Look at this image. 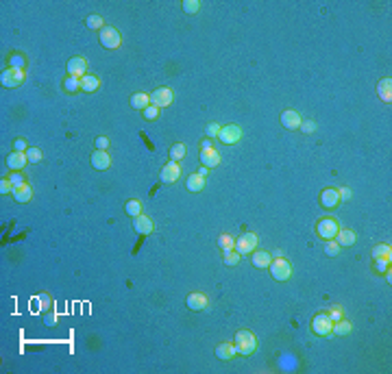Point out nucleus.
<instances>
[{"label": "nucleus", "mask_w": 392, "mask_h": 374, "mask_svg": "<svg viewBox=\"0 0 392 374\" xmlns=\"http://www.w3.org/2000/svg\"><path fill=\"white\" fill-rule=\"evenodd\" d=\"M240 259H242V255L235 248L222 250V261H225V265H237V263H240Z\"/></svg>", "instance_id": "30"}, {"label": "nucleus", "mask_w": 392, "mask_h": 374, "mask_svg": "<svg viewBox=\"0 0 392 374\" xmlns=\"http://www.w3.org/2000/svg\"><path fill=\"white\" fill-rule=\"evenodd\" d=\"M85 24L90 26L92 31H100V29H105V22H102V18H100V16H96V13H92V16L87 18Z\"/></svg>", "instance_id": "35"}, {"label": "nucleus", "mask_w": 392, "mask_h": 374, "mask_svg": "<svg viewBox=\"0 0 392 374\" xmlns=\"http://www.w3.org/2000/svg\"><path fill=\"white\" fill-rule=\"evenodd\" d=\"M13 150H18V152H26V150H29V146H26L24 139H16V142H13Z\"/></svg>", "instance_id": "46"}, {"label": "nucleus", "mask_w": 392, "mask_h": 374, "mask_svg": "<svg viewBox=\"0 0 392 374\" xmlns=\"http://www.w3.org/2000/svg\"><path fill=\"white\" fill-rule=\"evenodd\" d=\"M13 198L18 200V203H29L33 198V189L29 183H22V185H16L13 187Z\"/></svg>", "instance_id": "21"}, {"label": "nucleus", "mask_w": 392, "mask_h": 374, "mask_svg": "<svg viewBox=\"0 0 392 374\" xmlns=\"http://www.w3.org/2000/svg\"><path fill=\"white\" fill-rule=\"evenodd\" d=\"M375 270L377 272H381V274H386L390 270V261H386V259H375Z\"/></svg>", "instance_id": "41"}, {"label": "nucleus", "mask_w": 392, "mask_h": 374, "mask_svg": "<svg viewBox=\"0 0 392 374\" xmlns=\"http://www.w3.org/2000/svg\"><path fill=\"white\" fill-rule=\"evenodd\" d=\"M181 172H183L181 163H176V161H168L166 166L161 168L159 179H161V183H176V181H179V176H181Z\"/></svg>", "instance_id": "9"}, {"label": "nucleus", "mask_w": 392, "mask_h": 374, "mask_svg": "<svg viewBox=\"0 0 392 374\" xmlns=\"http://www.w3.org/2000/svg\"><path fill=\"white\" fill-rule=\"evenodd\" d=\"M331 329H333V322H331L329 313H318L312 318V333L314 335L327 337V335H331Z\"/></svg>", "instance_id": "5"}, {"label": "nucleus", "mask_w": 392, "mask_h": 374, "mask_svg": "<svg viewBox=\"0 0 392 374\" xmlns=\"http://www.w3.org/2000/svg\"><path fill=\"white\" fill-rule=\"evenodd\" d=\"M185 152H188L185 144H172V148H170V161H176V163H179L181 159L185 157Z\"/></svg>", "instance_id": "31"}, {"label": "nucleus", "mask_w": 392, "mask_h": 374, "mask_svg": "<svg viewBox=\"0 0 392 374\" xmlns=\"http://www.w3.org/2000/svg\"><path fill=\"white\" fill-rule=\"evenodd\" d=\"M90 161H92V168L98 170V172H105V170H109L111 168L109 150H94L92 152V157H90Z\"/></svg>", "instance_id": "11"}, {"label": "nucleus", "mask_w": 392, "mask_h": 374, "mask_svg": "<svg viewBox=\"0 0 392 374\" xmlns=\"http://www.w3.org/2000/svg\"><path fill=\"white\" fill-rule=\"evenodd\" d=\"M340 248H342V246H340L335 240H327L325 242V255L327 257H338L340 255Z\"/></svg>", "instance_id": "34"}, {"label": "nucleus", "mask_w": 392, "mask_h": 374, "mask_svg": "<svg viewBox=\"0 0 392 374\" xmlns=\"http://www.w3.org/2000/svg\"><path fill=\"white\" fill-rule=\"evenodd\" d=\"M329 318H331V322L342 320V309H340V307H333V309L329 311Z\"/></svg>", "instance_id": "47"}, {"label": "nucleus", "mask_w": 392, "mask_h": 374, "mask_svg": "<svg viewBox=\"0 0 392 374\" xmlns=\"http://www.w3.org/2000/svg\"><path fill=\"white\" fill-rule=\"evenodd\" d=\"M46 324H48V326L57 324V316H55V313H48V316H46Z\"/></svg>", "instance_id": "49"}, {"label": "nucleus", "mask_w": 392, "mask_h": 374, "mask_svg": "<svg viewBox=\"0 0 392 374\" xmlns=\"http://www.w3.org/2000/svg\"><path fill=\"white\" fill-rule=\"evenodd\" d=\"M13 187L16 185H13L9 179H2L0 181V194H13Z\"/></svg>", "instance_id": "43"}, {"label": "nucleus", "mask_w": 392, "mask_h": 374, "mask_svg": "<svg viewBox=\"0 0 392 374\" xmlns=\"http://www.w3.org/2000/svg\"><path fill=\"white\" fill-rule=\"evenodd\" d=\"M107 148H109V139L102 137V135L96 137V150H107Z\"/></svg>", "instance_id": "45"}, {"label": "nucleus", "mask_w": 392, "mask_h": 374, "mask_svg": "<svg viewBox=\"0 0 392 374\" xmlns=\"http://www.w3.org/2000/svg\"><path fill=\"white\" fill-rule=\"evenodd\" d=\"M207 172H209V168H205V166H203V168H200V170H198V174L205 179V176H207Z\"/></svg>", "instance_id": "51"}, {"label": "nucleus", "mask_w": 392, "mask_h": 374, "mask_svg": "<svg viewBox=\"0 0 392 374\" xmlns=\"http://www.w3.org/2000/svg\"><path fill=\"white\" fill-rule=\"evenodd\" d=\"M0 83H2V87H7V90L20 87L22 83H24V70H18V68L2 70V74H0Z\"/></svg>", "instance_id": "6"}, {"label": "nucleus", "mask_w": 392, "mask_h": 374, "mask_svg": "<svg viewBox=\"0 0 392 374\" xmlns=\"http://www.w3.org/2000/svg\"><path fill=\"white\" fill-rule=\"evenodd\" d=\"M218 246H220L222 250H231V248H235V237H231L229 233H222V235L218 237Z\"/></svg>", "instance_id": "33"}, {"label": "nucleus", "mask_w": 392, "mask_h": 374, "mask_svg": "<svg viewBox=\"0 0 392 374\" xmlns=\"http://www.w3.org/2000/svg\"><path fill=\"white\" fill-rule=\"evenodd\" d=\"M301 131L310 135V133H314V131H316V124L312 122V120H303V122H301Z\"/></svg>", "instance_id": "44"}, {"label": "nucleus", "mask_w": 392, "mask_h": 374, "mask_svg": "<svg viewBox=\"0 0 392 374\" xmlns=\"http://www.w3.org/2000/svg\"><path fill=\"white\" fill-rule=\"evenodd\" d=\"M185 187H188L192 194H198V191L205 189V179L200 174H192V176H188V181H185Z\"/></svg>", "instance_id": "26"}, {"label": "nucleus", "mask_w": 392, "mask_h": 374, "mask_svg": "<svg viewBox=\"0 0 392 374\" xmlns=\"http://www.w3.org/2000/svg\"><path fill=\"white\" fill-rule=\"evenodd\" d=\"M185 302H188V309L190 311H205V309H207V305H209L207 296H205L203 292H192Z\"/></svg>", "instance_id": "15"}, {"label": "nucleus", "mask_w": 392, "mask_h": 374, "mask_svg": "<svg viewBox=\"0 0 392 374\" xmlns=\"http://www.w3.org/2000/svg\"><path fill=\"white\" fill-rule=\"evenodd\" d=\"M33 305H39V311H46L50 307V298L46 294H39L37 298H33Z\"/></svg>", "instance_id": "39"}, {"label": "nucleus", "mask_w": 392, "mask_h": 374, "mask_svg": "<svg viewBox=\"0 0 392 374\" xmlns=\"http://www.w3.org/2000/svg\"><path fill=\"white\" fill-rule=\"evenodd\" d=\"M26 163H29V157H26V152H18V150L9 152V157H7V166L11 168V170L22 172V170L26 168Z\"/></svg>", "instance_id": "17"}, {"label": "nucleus", "mask_w": 392, "mask_h": 374, "mask_svg": "<svg viewBox=\"0 0 392 374\" xmlns=\"http://www.w3.org/2000/svg\"><path fill=\"white\" fill-rule=\"evenodd\" d=\"M198 9H200V2H198V0H185V2H183V11L190 13V16L198 13Z\"/></svg>", "instance_id": "38"}, {"label": "nucleus", "mask_w": 392, "mask_h": 374, "mask_svg": "<svg viewBox=\"0 0 392 374\" xmlns=\"http://www.w3.org/2000/svg\"><path fill=\"white\" fill-rule=\"evenodd\" d=\"M9 181H11L13 185H22V183H26L24 174H22V172H18V170H13V172H11V176H9Z\"/></svg>", "instance_id": "42"}, {"label": "nucleus", "mask_w": 392, "mask_h": 374, "mask_svg": "<svg viewBox=\"0 0 392 374\" xmlns=\"http://www.w3.org/2000/svg\"><path fill=\"white\" fill-rule=\"evenodd\" d=\"M98 39H100L102 48L116 50V48H120V41H122V37H120L118 29H114V26H105V29L98 31Z\"/></svg>", "instance_id": "3"}, {"label": "nucleus", "mask_w": 392, "mask_h": 374, "mask_svg": "<svg viewBox=\"0 0 392 374\" xmlns=\"http://www.w3.org/2000/svg\"><path fill=\"white\" fill-rule=\"evenodd\" d=\"M218 139H220L222 144H227V146H233V144H237L242 139V129L237 124H227L220 129V135H218Z\"/></svg>", "instance_id": "8"}, {"label": "nucleus", "mask_w": 392, "mask_h": 374, "mask_svg": "<svg viewBox=\"0 0 392 374\" xmlns=\"http://www.w3.org/2000/svg\"><path fill=\"white\" fill-rule=\"evenodd\" d=\"M338 194H340V200H349V198H351V189H349V187H340Z\"/></svg>", "instance_id": "48"}, {"label": "nucleus", "mask_w": 392, "mask_h": 374, "mask_svg": "<svg viewBox=\"0 0 392 374\" xmlns=\"http://www.w3.org/2000/svg\"><path fill=\"white\" fill-rule=\"evenodd\" d=\"M200 161H203L205 168H218L220 166V152L216 150V148H203V152H200Z\"/></svg>", "instance_id": "18"}, {"label": "nucleus", "mask_w": 392, "mask_h": 374, "mask_svg": "<svg viewBox=\"0 0 392 374\" xmlns=\"http://www.w3.org/2000/svg\"><path fill=\"white\" fill-rule=\"evenodd\" d=\"M233 344H235L237 355H242V357H251L257 350V337L253 331H237Z\"/></svg>", "instance_id": "1"}, {"label": "nucleus", "mask_w": 392, "mask_h": 374, "mask_svg": "<svg viewBox=\"0 0 392 374\" xmlns=\"http://www.w3.org/2000/svg\"><path fill=\"white\" fill-rule=\"evenodd\" d=\"M200 148H214V146H212V139H209V137H207V139H203V144H200Z\"/></svg>", "instance_id": "50"}, {"label": "nucleus", "mask_w": 392, "mask_h": 374, "mask_svg": "<svg viewBox=\"0 0 392 374\" xmlns=\"http://www.w3.org/2000/svg\"><path fill=\"white\" fill-rule=\"evenodd\" d=\"M301 122H303V118H301V113H296V111L286 109V111L281 113V124H283V129L296 131V129H301Z\"/></svg>", "instance_id": "16"}, {"label": "nucleus", "mask_w": 392, "mask_h": 374, "mask_svg": "<svg viewBox=\"0 0 392 374\" xmlns=\"http://www.w3.org/2000/svg\"><path fill=\"white\" fill-rule=\"evenodd\" d=\"M220 129H222L220 124L212 122V124H207V129H205V135H207L209 139H214V137H218V135H220Z\"/></svg>", "instance_id": "40"}, {"label": "nucleus", "mask_w": 392, "mask_h": 374, "mask_svg": "<svg viewBox=\"0 0 392 374\" xmlns=\"http://www.w3.org/2000/svg\"><path fill=\"white\" fill-rule=\"evenodd\" d=\"M151 105V94H144V92H137L131 96V107L137 111H144L146 107Z\"/></svg>", "instance_id": "22"}, {"label": "nucleus", "mask_w": 392, "mask_h": 374, "mask_svg": "<svg viewBox=\"0 0 392 374\" xmlns=\"http://www.w3.org/2000/svg\"><path fill=\"white\" fill-rule=\"evenodd\" d=\"M351 331H353V324H351V322L338 320V322H333V329H331V333H335L338 337H344V335H349Z\"/></svg>", "instance_id": "27"}, {"label": "nucleus", "mask_w": 392, "mask_h": 374, "mask_svg": "<svg viewBox=\"0 0 392 374\" xmlns=\"http://www.w3.org/2000/svg\"><path fill=\"white\" fill-rule=\"evenodd\" d=\"M320 203H323L325 209H333L338 207L342 200H340V194H338V187H327L323 189V194H320Z\"/></svg>", "instance_id": "13"}, {"label": "nucleus", "mask_w": 392, "mask_h": 374, "mask_svg": "<svg viewBox=\"0 0 392 374\" xmlns=\"http://www.w3.org/2000/svg\"><path fill=\"white\" fill-rule=\"evenodd\" d=\"M26 157H29V163H39L41 159H44V152H41L39 148H29V150H26Z\"/></svg>", "instance_id": "37"}, {"label": "nucleus", "mask_w": 392, "mask_h": 374, "mask_svg": "<svg viewBox=\"0 0 392 374\" xmlns=\"http://www.w3.org/2000/svg\"><path fill=\"white\" fill-rule=\"evenodd\" d=\"M159 111H161V109H159V107H155V105H148V107H146V109H144V111H142V113H144V118H146V120H148V122H155V120H157V118H159Z\"/></svg>", "instance_id": "36"}, {"label": "nucleus", "mask_w": 392, "mask_h": 374, "mask_svg": "<svg viewBox=\"0 0 392 374\" xmlns=\"http://www.w3.org/2000/svg\"><path fill=\"white\" fill-rule=\"evenodd\" d=\"M63 90L68 92V94L78 92V90H81V78H77V76H68V78L63 81Z\"/></svg>", "instance_id": "32"}, {"label": "nucleus", "mask_w": 392, "mask_h": 374, "mask_svg": "<svg viewBox=\"0 0 392 374\" xmlns=\"http://www.w3.org/2000/svg\"><path fill=\"white\" fill-rule=\"evenodd\" d=\"M335 242L340 246H353L357 242V235L353 231H349V228H340L338 235H335Z\"/></svg>", "instance_id": "25"}, {"label": "nucleus", "mask_w": 392, "mask_h": 374, "mask_svg": "<svg viewBox=\"0 0 392 374\" xmlns=\"http://www.w3.org/2000/svg\"><path fill=\"white\" fill-rule=\"evenodd\" d=\"M377 94H379V98L384 102H392V81L390 78H381V81L377 83Z\"/></svg>", "instance_id": "23"}, {"label": "nucleus", "mask_w": 392, "mask_h": 374, "mask_svg": "<svg viewBox=\"0 0 392 374\" xmlns=\"http://www.w3.org/2000/svg\"><path fill=\"white\" fill-rule=\"evenodd\" d=\"M251 261H253V265L255 268H259V270H266L270 263H273V255L270 252H266V250H255V252H251Z\"/></svg>", "instance_id": "20"}, {"label": "nucleus", "mask_w": 392, "mask_h": 374, "mask_svg": "<svg viewBox=\"0 0 392 374\" xmlns=\"http://www.w3.org/2000/svg\"><path fill=\"white\" fill-rule=\"evenodd\" d=\"M340 231V224L335 218H323L318 220V224H316V233H318V237H323V240H335V235H338Z\"/></svg>", "instance_id": "4"}, {"label": "nucleus", "mask_w": 392, "mask_h": 374, "mask_svg": "<svg viewBox=\"0 0 392 374\" xmlns=\"http://www.w3.org/2000/svg\"><path fill=\"white\" fill-rule=\"evenodd\" d=\"M257 235L255 233H244L242 237H237L235 240V250L240 252L242 257L244 255H251V252H255V248H257Z\"/></svg>", "instance_id": "7"}, {"label": "nucleus", "mask_w": 392, "mask_h": 374, "mask_svg": "<svg viewBox=\"0 0 392 374\" xmlns=\"http://www.w3.org/2000/svg\"><path fill=\"white\" fill-rule=\"evenodd\" d=\"M142 203H139V200H127V203H124V213H127V216H131V218H137L139 216V213H142Z\"/></svg>", "instance_id": "29"}, {"label": "nucleus", "mask_w": 392, "mask_h": 374, "mask_svg": "<svg viewBox=\"0 0 392 374\" xmlns=\"http://www.w3.org/2000/svg\"><path fill=\"white\" fill-rule=\"evenodd\" d=\"M87 74V61L83 57H72L68 61V76L83 78Z\"/></svg>", "instance_id": "12"}, {"label": "nucleus", "mask_w": 392, "mask_h": 374, "mask_svg": "<svg viewBox=\"0 0 392 374\" xmlns=\"http://www.w3.org/2000/svg\"><path fill=\"white\" fill-rule=\"evenodd\" d=\"M98 87H100V78H98L96 74H85V76L81 78V90L83 92L92 94V92H96Z\"/></svg>", "instance_id": "24"}, {"label": "nucleus", "mask_w": 392, "mask_h": 374, "mask_svg": "<svg viewBox=\"0 0 392 374\" xmlns=\"http://www.w3.org/2000/svg\"><path fill=\"white\" fill-rule=\"evenodd\" d=\"M133 228H135V233H139V235H151V233L155 231V224H153V220L148 216L139 213L137 218H133Z\"/></svg>", "instance_id": "14"}, {"label": "nucleus", "mask_w": 392, "mask_h": 374, "mask_svg": "<svg viewBox=\"0 0 392 374\" xmlns=\"http://www.w3.org/2000/svg\"><path fill=\"white\" fill-rule=\"evenodd\" d=\"M237 355V350H235V344H231V342H222V344H218L216 346V357L218 359H222V361H231L233 357Z\"/></svg>", "instance_id": "19"}, {"label": "nucleus", "mask_w": 392, "mask_h": 374, "mask_svg": "<svg viewBox=\"0 0 392 374\" xmlns=\"http://www.w3.org/2000/svg\"><path fill=\"white\" fill-rule=\"evenodd\" d=\"M268 270H270V274H273V279L274 280H290V277H292V265H290V261L288 259H283V257H277V259H273V263L268 265Z\"/></svg>", "instance_id": "2"}, {"label": "nucleus", "mask_w": 392, "mask_h": 374, "mask_svg": "<svg viewBox=\"0 0 392 374\" xmlns=\"http://www.w3.org/2000/svg\"><path fill=\"white\" fill-rule=\"evenodd\" d=\"M172 100H175V94H172V90H168V87H159V90H155L151 94V105L159 107V109L170 107Z\"/></svg>", "instance_id": "10"}, {"label": "nucleus", "mask_w": 392, "mask_h": 374, "mask_svg": "<svg viewBox=\"0 0 392 374\" xmlns=\"http://www.w3.org/2000/svg\"><path fill=\"white\" fill-rule=\"evenodd\" d=\"M372 259H386L390 261L392 259V248L388 244H377L375 248H372Z\"/></svg>", "instance_id": "28"}]
</instances>
